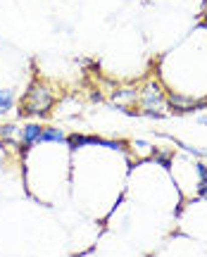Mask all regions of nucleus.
I'll use <instances>...</instances> for the list:
<instances>
[{
	"label": "nucleus",
	"mask_w": 207,
	"mask_h": 257,
	"mask_svg": "<svg viewBox=\"0 0 207 257\" xmlns=\"http://www.w3.org/2000/svg\"><path fill=\"white\" fill-rule=\"evenodd\" d=\"M50 105H53L50 91L45 88L43 83H34L29 88L24 102H22V110H24L22 114H45V112L50 110Z\"/></svg>",
	"instance_id": "obj_1"
},
{
	"label": "nucleus",
	"mask_w": 207,
	"mask_h": 257,
	"mask_svg": "<svg viewBox=\"0 0 207 257\" xmlns=\"http://www.w3.org/2000/svg\"><path fill=\"white\" fill-rule=\"evenodd\" d=\"M162 105H164V95H162V91H160V86H157V83H150V86L141 93V107H143V112H148V110L157 112V110H162Z\"/></svg>",
	"instance_id": "obj_2"
},
{
	"label": "nucleus",
	"mask_w": 207,
	"mask_h": 257,
	"mask_svg": "<svg viewBox=\"0 0 207 257\" xmlns=\"http://www.w3.org/2000/svg\"><path fill=\"white\" fill-rule=\"evenodd\" d=\"M41 134H43V126L29 124V126H24L19 131V138H22L24 146H34V143H41Z\"/></svg>",
	"instance_id": "obj_3"
},
{
	"label": "nucleus",
	"mask_w": 207,
	"mask_h": 257,
	"mask_svg": "<svg viewBox=\"0 0 207 257\" xmlns=\"http://www.w3.org/2000/svg\"><path fill=\"white\" fill-rule=\"evenodd\" d=\"M67 136H64L60 128L53 126H43V134H41V143H64Z\"/></svg>",
	"instance_id": "obj_4"
},
{
	"label": "nucleus",
	"mask_w": 207,
	"mask_h": 257,
	"mask_svg": "<svg viewBox=\"0 0 207 257\" xmlns=\"http://www.w3.org/2000/svg\"><path fill=\"white\" fill-rule=\"evenodd\" d=\"M12 105H15V95H12V91H0V114L12 110Z\"/></svg>",
	"instance_id": "obj_5"
},
{
	"label": "nucleus",
	"mask_w": 207,
	"mask_h": 257,
	"mask_svg": "<svg viewBox=\"0 0 207 257\" xmlns=\"http://www.w3.org/2000/svg\"><path fill=\"white\" fill-rule=\"evenodd\" d=\"M134 98H136V91H131V88H124V91L115 93V100H134Z\"/></svg>",
	"instance_id": "obj_6"
},
{
	"label": "nucleus",
	"mask_w": 207,
	"mask_h": 257,
	"mask_svg": "<svg viewBox=\"0 0 207 257\" xmlns=\"http://www.w3.org/2000/svg\"><path fill=\"white\" fill-rule=\"evenodd\" d=\"M157 162H160L162 167H171V162H169V157L167 155H157Z\"/></svg>",
	"instance_id": "obj_7"
},
{
	"label": "nucleus",
	"mask_w": 207,
	"mask_h": 257,
	"mask_svg": "<svg viewBox=\"0 0 207 257\" xmlns=\"http://www.w3.org/2000/svg\"><path fill=\"white\" fill-rule=\"evenodd\" d=\"M200 124H205V126H207V114H202V117H200Z\"/></svg>",
	"instance_id": "obj_8"
}]
</instances>
